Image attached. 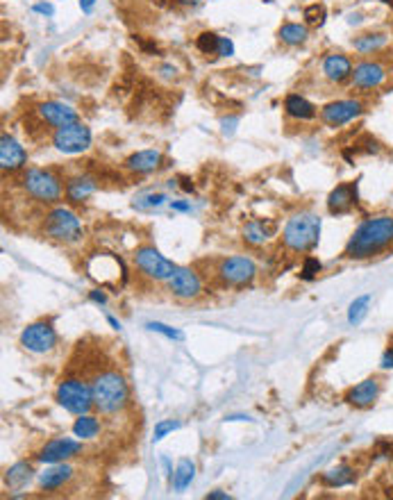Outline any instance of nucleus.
Instances as JSON below:
<instances>
[{
  "instance_id": "1a4fd4ad",
  "label": "nucleus",
  "mask_w": 393,
  "mask_h": 500,
  "mask_svg": "<svg viewBox=\"0 0 393 500\" xmlns=\"http://www.w3.org/2000/svg\"><path fill=\"white\" fill-rule=\"evenodd\" d=\"M257 276V266L250 257L245 255H236V257H227L218 266V280L227 287H243L250 285Z\"/></svg>"
},
{
  "instance_id": "09e8293b",
  "label": "nucleus",
  "mask_w": 393,
  "mask_h": 500,
  "mask_svg": "<svg viewBox=\"0 0 393 500\" xmlns=\"http://www.w3.org/2000/svg\"><path fill=\"white\" fill-rule=\"evenodd\" d=\"M385 3H389V5H391V7H393V0H385Z\"/></svg>"
},
{
  "instance_id": "6ab92c4d",
  "label": "nucleus",
  "mask_w": 393,
  "mask_h": 500,
  "mask_svg": "<svg viewBox=\"0 0 393 500\" xmlns=\"http://www.w3.org/2000/svg\"><path fill=\"white\" fill-rule=\"evenodd\" d=\"M352 62L350 57H345L343 52H332V55H327V57L323 59L321 64V71H323V76L327 80H332V82H343V80H348L352 76Z\"/></svg>"
},
{
  "instance_id": "f257e3e1",
  "label": "nucleus",
  "mask_w": 393,
  "mask_h": 500,
  "mask_svg": "<svg viewBox=\"0 0 393 500\" xmlns=\"http://www.w3.org/2000/svg\"><path fill=\"white\" fill-rule=\"evenodd\" d=\"M391 243H393V216L366 218L355 230L350 241L345 243L343 255L350 259H366L378 255L380 250H385Z\"/></svg>"
},
{
  "instance_id": "72a5a7b5",
  "label": "nucleus",
  "mask_w": 393,
  "mask_h": 500,
  "mask_svg": "<svg viewBox=\"0 0 393 500\" xmlns=\"http://www.w3.org/2000/svg\"><path fill=\"white\" fill-rule=\"evenodd\" d=\"M218 41H221V36L214 34V32H200L198 39H196V45L200 52L205 55H216L218 52Z\"/></svg>"
},
{
  "instance_id": "a211bd4d",
  "label": "nucleus",
  "mask_w": 393,
  "mask_h": 500,
  "mask_svg": "<svg viewBox=\"0 0 393 500\" xmlns=\"http://www.w3.org/2000/svg\"><path fill=\"white\" fill-rule=\"evenodd\" d=\"M25 162H27L25 148L14 139V136H9L5 132L0 136V166H3V171L14 173L18 169H23Z\"/></svg>"
},
{
  "instance_id": "473e14b6",
  "label": "nucleus",
  "mask_w": 393,
  "mask_h": 500,
  "mask_svg": "<svg viewBox=\"0 0 393 500\" xmlns=\"http://www.w3.org/2000/svg\"><path fill=\"white\" fill-rule=\"evenodd\" d=\"M369 305H371V296L369 294L355 298L352 303H350V307H348V323L350 325H359L364 318H366V314H369Z\"/></svg>"
},
{
  "instance_id": "7ed1b4c3",
  "label": "nucleus",
  "mask_w": 393,
  "mask_h": 500,
  "mask_svg": "<svg viewBox=\"0 0 393 500\" xmlns=\"http://www.w3.org/2000/svg\"><path fill=\"white\" fill-rule=\"evenodd\" d=\"M321 216L314 212L294 214L287 221L285 230H282V241L294 252H312L318 245V239H321Z\"/></svg>"
},
{
  "instance_id": "9b49d317",
  "label": "nucleus",
  "mask_w": 393,
  "mask_h": 500,
  "mask_svg": "<svg viewBox=\"0 0 393 500\" xmlns=\"http://www.w3.org/2000/svg\"><path fill=\"white\" fill-rule=\"evenodd\" d=\"M21 345L30 352L45 355V352L55 350V345H57V332H55L52 323L36 321L32 325H27L21 332Z\"/></svg>"
},
{
  "instance_id": "aec40b11",
  "label": "nucleus",
  "mask_w": 393,
  "mask_h": 500,
  "mask_svg": "<svg viewBox=\"0 0 393 500\" xmlns=\"http://www.w3.org/2000/svg\"><path fill=\"white\" fill-rule=\"evenodd\" d=\"M162 159H164V155L157 148L139 150V152H134L125 159V169L132 171V173H152V171H157L162 166Z\"/></svg>"
},
{
  "instance_id": "de8ad7c7",
  "label": "nucleus",
  "mask_w": 393,
  "mask_h": 500,
  "mask_svg": "<svg viewBox=\"0 0 393 500\" xmlns=\"http://www.w3.org/2000/svg\"><path fill=\"white\" fill-rule=\"evenodd\" d=\"M182 189H185V191H194V185H191L189 180H182Z\"/></svg>"
},
{
  "instance_id": "a18cd8bd",
  "label": "nucleus",
  "mask_w": 393,
  "mask_h": 500,
  "mask_svg": "<svg viewBox=\"0 0 393 500\" xmlns=\"http://www.w3.org/2000/svg\"><path fill=\"white\" fill-rule=\"evenodd\" d=\"M94 5H96V0H80V9H82L85 14H91Z\"/></svg>"
},
{
  "instance_id": "37998d69",
  "label": "nucleus",
  "mask_w": 393,
  "mask_h": 500,
  "mask_svg": "<svg viewBox=\"0 0 393 500\" xmlns=\"http://www.w3.org/2000/svg\"><path fill=\"white\" fill-rule=\"evenodd\" d=\"M382 369H393V345L385 352V357H382Z\"/></svg>"
},
{
  "instance_id": "c03bdc74",
  "label": "nucleus",
  "mask_w": 393,
  "mask_h": 500,
  "mask_svg": "<svg viewBox=\"0 0 393 500\" xmlns=\"http://www.w3.org/2000/svg\"><path fill=\"white\" fill-rule=\"evenodd\" d=\"M207 500H230V496H227L225 491H209Z\"/></svg>"
},
{
  "instance_id": "cd10ccee",
  "label": "nucleus",
  "mask_w": 393,
  "mask_h": 500,
  "mask_svg": "<svg viewBox=\"0 0 393 500\" xmlns=\"http://www.w3.org/2000/svg\"><path fill=\"white\" fill-rule=\"evenodd\" d=\"M73 434L82 441L96 439V436L100 434V421L91 414H82V416H78V421L73 423Z\"/></svg>"
},
{
  "instance_id": "f3484780",
  "label": "nucleus",
  "mask_w": 393,
  "mask_h": 500,
  "mask_svg": "<svg viewBox=\"0 0 393 500\" xmlns=\"http://www.w3.org/2000/svg\"><path fill=\"white\" fill-rule=\"evenodd\" d=\"M39 116L43 123H48L52 127H64L71 123H78V112L66 103H59V100H48V103L39 105Z\"/></svg>"
},
{
  "instance_id": "20e7f679",
  "label": "nucleus",
  "mask_w": 393,
  "mask_h": 500,
  "mask_svg": "<svg viewBox=\"0 0 393 500\" xmlns=\"http://www.w3.org/2000/svg\"><path fill=\"white\" fill-rule=\"evenodd\" d=\"M87 273L103 289H121L127 282V269L118 255L96 252L87 259Z\"/></svg>"
},
{
  "instance_id": "dca6fc26",
  "label": "nucleus",
  "mask_w": 393,
  "mask_h": 500,
  "mask_svg": "<svg viewBox=\"0 0 393 500\" xmlns=\"http://www.w3.org/2000/svg\"><path fill=\"white\" fill-rule=\"evenodd\" d=\"M357 205V182H343L327 196V212L334 216L348 214Z\"/></svg>"
},
{
  "instance_id": "f03ea898",
  "label": "nucleus",
  "mask_w": 393,
  "mask_h": 500,
  "mask_svg": "<svg viewBox=\"0 0 393 500\" xmlns=\"http://www.w3.org/2000/svg\"><path fill=\"white\" fill-rule=\"evenodd\" d=\"M91 394H94V407L100 414H118L130 403V387L125 378L116 371L98 373L91 382Z\"/></svg>"
},
{
  "instance_id": "c756f323",
  "label": "nucleus",
  "mask_w": 393,
  "mask_h": 500,
  "mask_svg": "<svg viewBox=\"0 0 393 500\" xmlns=\"http://www.w3.org/2000/svg\"><path fill=\"white\" fill-rule=\"evenodd\" d=\"M194 476H196V464L191 459H180L176 473H173V489L176 491H185L191 487V482H194Z\"/></svg>"
},
{
  "instance_id": "b1692460",
  "label": "nucleus",
  "mask_w": 393,
  "mask_h": 500,
  "mask_svg": "<svg viewBox=\"0 0 393 500\" xmlns=\"http://www.w3.org/2000/svg\"><path fill=\"white\" fill-rule=\"evenodd\" d=\"M71 478H73V469L69 466V464L57 462L39 476V487L45 489V491H55V489L66 485Z\"/></svg>"
},
{
  "instance_id": "c85d7f7f",
  "label": "nucleus",
  "mask_w": 393,
  "mask_h": 500,
  "mask_svg": "<svg viewBox=\"0 0 393 500\" xmlns=\"http://www.w3.org/2000/svg\"><path fill=\"white\" fill-rule=\"evenodd\" d=\"M30 478H32V466H30V464H25V462H18V464H14V466L7 469L5 485L9 489H21V487L27 485V482H30Z\"/></svg>"
},
{
  "instance_id": "2f4dec72",
  "label": "nucleus",
  "mask_w": 393,
  "mask_h": 500,
  "mask_svg": "<svg viewBox=\"0 0 393 500\" xmlns=\"http://www.w3.org/2000/svg\"><path fill=\"white\" fill-rule=\"evenodd\" d=\"M166 200V194H162V191H145V194H139L132 200V207L139 209V212H152V209H159Z\"/></svg>"
},
{
  "instance_id": "4be33fe9",
  "label": "nucleus",
  "mask_w": 393,
  "mask_h": 500,
  "mask_svg": "<svg viewBox=\"0 0 393 500\" xmlns=\"http://www.w3.org/2000/svg\"><path fill=\"white\" fill-rule=\"evenodd\" d=\"M276 230L278 225L273 223L271 218H252V221H248L243 227V239L252 245H262L276 234Z\"/></svg>"
},
{
  "instance_id": "6e6552de",
  "label": "nucleus",
  "mask_w": 393,
  "mask_h": 500,
  "mask_svg": "<svg viewBox=\"0 0 393 500\" xmlns=\"http://www.w3.org/2000/svg\"><path fill=\"white\" fill-rule=\"evenodd\" d=\"M52 145L64 155H80L89 150L91 145V130L87 125L78 123H71V125H64L57 127L52 134Z\"/></svg>"
},
{
  "instance_id": "ea45409f",
  "label": "nucleus",
  "mask_w": 393,
  "mask_h": 500,
  "mask_svg": "<svg viewBox=\"0 0 393 500\" xmlns=\"http://www.w3.org/2000/svg\"><path fill=\"white\" fill-rule=\"evenodd\" d=\"M171 209L173 212H191V203H187V200H171Z\"/></svg>"
},
{
  "instance_id": "7c9ffc66",
  "label": "nucleus",
  "mask_w": 393,
  "mask_h": 500,
  "mask_svg": "<svg viewBox=\"0 0 393 500\" xmlns=\"http://www.w3.org/2000/svg\"><path fill=\"white\" fill-rule=\"evenodd\" d=\"M280 39L285 41L287 45H300L307 41L309 36V27L303 23H285L280 27Z\"/></svg>"
},
{
  "instance_id": "ddd939ff",
  "label": "nucleus",
  "mask_w": 393,
  "mask_h": 500,
  "mask_svg": "<svg viewBox=\"0 0 393 500\" xmlns=\"http://www.w3.org/2000/svg\"><path fill=\"white\" fill-rule=\"evenodd\" d=\"M166 282H169V291L180 300H194L200 296V291H203V282H200L198 273L187 266H178Z\"/></svg>"
},
{
  "instance_id": "412c9836",
  "label": "nucleus",
  "mask_w": 393,
  "mask_h": 500,
  "mask_svg": "<svg viewBox=\"0 0 393 500\" xmlns=\"http://www.w3.org/2000/svg\"><path fill=\"white\" fill-rule=\"evenodd\" d=\"M378 396H380V380L369 378V380L359 382L357 387H352L345 400L355 407H371L378 400Z\"/></svg>"
},
{
  "instance_id": "f704fd0d",
  "label": "nucleus",
  "mask_w": 393,
  "mask_h": 500,
  "mask_svg": "<svg viewBox=\"0 0 393 500\" xmlns=\"http://www.w3.org/2000/svg\"><path fill=\"white\" fill-rule=\"evenodd\" d=\"M145 327H148L150 332L164 334V336H166V339H171V341H182V339H185V332H180L178 327H171V325H166V323L152 321V323H145Z\"/></svg>"
},
{
  "instance_id": "a878e982",
  "label": "nucleus",
  "mask_w": 393,
  "mask_h": 500,
  "mask_svg": "<svg viewBox=\"0 0 393 500\" xmlns=\"http://www.w3.org/2000/svg\"><path fill=\"white\" fill-rule=\"evenodd\" d=\"M357 480V471H355L352 466H345V464H341V466H336V469H330V471H325L323 476H321V482L325 487H348L352 485V482Z\"/></svg>"
},
{
  "instance_id": "49530a36",
  "label": "nucleus",
  "mask_w": 393,
  "mask_h": 500,
  "mask_svg": "<svg viewBox=\"0 0 393 500\" xmlns=\"http://www.w3.org/2000/svg\"><path fill=\"white\" fill-rule=\"evenodd\" d=\"M107 323L112 325L114 330H121V327H123V325H121V321H118V318H116V316H112V314H107Z\"/></svg>"
},
{
  "instance_id": "5701e85b",
  "label": "nucleus",
  "mask_w": 393,
  "mask_h": 500,
  "mask_svg": "<svg viewBox=\"0 0 393 500\" xmlns=\"http://www.w3.org/2000/svg\"><path fill=\"white\" fill-rule=\"evenodd\" d=\"M96 180L89 178V176H76L66 182V187H64V194L71 200V203H85L89 196L96 194Z\"/></svg>"
},
{
  "instance_id": "9d476101",
  "label": "nucleus",
  "mask_w": 393,
  "mask_h": 500,
  "mask_svg": "<svg viewBox=\"0 0 393 500\" xmlns=\"http://www.w3.org/2000/svg\"><path fill=\"white\" fill-rule=\"evenodd\" d=\"M134 264L143 276H148L150 280H169L173 276V271L178 266L171 259H166L164 255L152 248V245H145L134 252Z\"/></svg>"
},
{
  "instance_id": "58836bf2",
  "label": "nucleus",
  "mask_w": 393,
  "mask_h": 500,
  "mask_svg": "<svg viewBox=\"0 0 393 500\" xmlns=\"http://www.w3.org/2000/svg\"><path fill=\"white\" fill-rule=\"evenodd\" d=\"M218 57H232L234 55V43L232 39H227V36H221V41H218Z\"/></svg>"
},
{
  "instance_id": "393cba45",
  "label": "nucleus",
  "mask_w": 393,
  "mask_h": 500,
  "mask_svg": "<svg viewBox=\"0 0 393 500\" xmlns=\"http://www.w3.org/2000/svg\"><path fill=\"white\" fill-rule=\"evenodd\" d=\"M285 112L291 118H298V121H312L316 116V107L309 103L307 98L298 96V94H289L285 98Z\"/></svg>"
},
{
  "instance_id": "e433bc0d",
  "label": "nucleus",
  "mask_w": 393,
  "mask_h": 500,
  "mask_svg": "<svg viewBox=\"0 0 393 500\" xmlns=\"http://www.w3.org/2000/svg\"><path fill=\"white\" fill-rule=\"evenodd\" d=\"M180 427V421H173V418H169V421H159L157 425H155V436H152V441L157 443L162 441L164 436L171 434V432H176Z\"/></svg>"
},
{
  "instance_id": "0eeeda50",
  "label": "nucleus",
  "mask_w": 393,
  "mask_h": 500,
  "mask_svg": "<svg viewBox=\"0 0 393 500\" xmlns=\"http://www.w3.org/2000/svg\"><path fill=\"white\" fill-rule=\"evenodd\" d=\"M23 189L32 198L43 200V203H57L64 194L59 178L43 169H27L23 176Z\"/></svg>"
},
{
  "instance_id": "bb28decb",
  "label": "nucleus",
  "mask_w": 393,
  "mask_h": 500,
  "mask_svg": "<svg viewBox=\"0 0 393 500\" xmlns=\"http://www.w3.org/2000/svg\"><path fill=\"white\" fill-rule=\"evenodd\" d=\"M387 41H389L387 34H382V32H369V34L357 36V39L352 41V45H355V50H357V52L371 55V52H378L380 48H385Z\"/></svg>"
},
{
  "instance_id": "2eb2a0df",
  "label": "nucleus",
  "mask_w": 393,
  "mask_h": 500,
  "mask_svg": "<svg viewBox=\"0 0 393 500\" xmlns=\"http://www.w3.org/2000/svg\"><path fill=\"white\" fill-rule=\"evenodd\" d=\"M80 452H82V439L76 441V439H64L62 436V439H52L45 443L36 457L43 464H57V462H66L71 457H76Z\"/></svg>"
},
{
  "instance_id": "39448f33",
  "label": "nucleus",
  "mask_w": 393,
  "mask_h": 500,
  "mask_svg": "<svg viewBox=\"0 0 393 500\" xmlns=\"http://www.w3.org/2000/svg\"><path fill=\"white\" fill-rule=\"evenodd\" d=\"M57 403L66 409V412L82 416L89 414V409L94 407V394H91V385L80 378H66L59 382L57 391H55Z\"/></svg>"
},
{
  "instance_id": "4c0bfd02",
  "label": "nucleus",
  "mask_w": 393,
  "mask_h": 500,
  "mask_svg": "<svg viewBox=\"0 0 393 500\" xmlns=\"http://www.w3.org/2000/svg\"><path fill=\"white\" fill-rule=\"evenodd\" d=\"M305 18L309 25H323L325 21V7L323 5H309L305 9Z\"/></svg>"
},
{
  "instance_id": "c9c22d12",
  "label": "nucleus",
  "mask_w": 393,
  "mask_h": 500,
  "mask_svg": "<svg viewBox=\"0 0 393 500\" xmlns=\"http://www.w3.org/2000/svg\"><path fill=\"white\" fill-rule=\"evenodd\" d=\"M323 269V264L318 262L316 257H312V255H307L305 262H303V271H300V278L303 280H314L318 273H321Z\"/></svg>"
},
{
  "instance_id": "f8f14e48",
  "label": "nucleus",
  "mask_w": 393,
  "mask_h": 500,
  "mask_svg": "<svg viewBox=\"0 0 393 500\" xmlns=\"http://www.w3.org/2000/svg\"><path fill=\"white\" fill-rule=\"evenodd\" d=\"M364 112V105L362 100H355V98H345V100H334V103H327L321 109V118L325 125L330 127H341L345 123H350L352 118L362 116Z\"/></svg>"
},
{
  "instance_id": "79ce46f5",
  "label": "nucleus",
  "mask_w": 393,
  "mask_h": 500,
  "mask_svg": "<svg viewBox=\"0 0 393 500\" xmlns=\"http://www.w3.org/2000/svg\"><path fill=\"white\" fill-rule=\"evenodd\" d=\"M34 12L36 14H43V16H52L55 14V7L52 5H48V3H39V5H34Z\"/></svg>"
},
{
  "instance_id": "a19ab883",
  "label": "nucleus",
  "mask_w": 393,
  "mask_h": 500,
  "mask_svg": "<svg viewBox=\"0 0 393 500\" xmlns=\"http://www.w3.org/2000/svg\"><path fill=\"white\" fill-rule=\"evenodd\" d=\"M89 298H91V300H94V303H98V305H105V303H107V294H105V291H103V287L91 291V294H89Z\"/></svg>"
},
{
  "instance_id": "4468645a",
  "label": "nucleus",
  "mask_w": 393,
  "mask_h": 500,
  "mask_svg": "<svg viewBox=\"0 0 393 500\" xmlns=\"http://www.w3.org/2000/svg\"><path fill=\"white\" fill-rule=\"evenodd\" d=\"M387 80V69L385 64L380 62H359L357 66L352 69V76L350 82L355 89H362V91H369V89H378L382 82Z\"/></svg>"
},
{
  "instance_id": "423d86ee",
  "label": "nucleus",
  "mask_w": 393,
  "mask_h": 500,
  "mask_svg": "<svg viewBox=\"0 0 393 500\" xmlns=\"http://www.w3.org/2000/svg\"><path fill=\"white\" fill-rule=\"evenodd\" d=\"M45 234L64 243H78L85 230H82V223L76 212H71L69 207H55L45 216Z\"/></svg>"
}]
</instances>
